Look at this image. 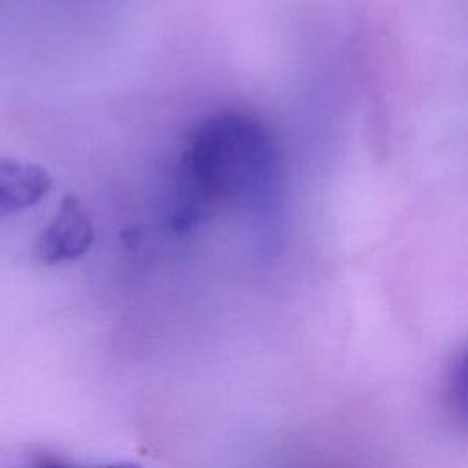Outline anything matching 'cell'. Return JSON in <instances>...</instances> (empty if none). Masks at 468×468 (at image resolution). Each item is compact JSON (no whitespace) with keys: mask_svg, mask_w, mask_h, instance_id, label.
I'll return each instance as SVG.
<instances>
[{"mask_svg":"<svg viewBox=\"0 0 468 468\" xmlns=\"http://www.w3.org/2000/svg\"><path fill=\"white\" fill-rule=\"evenodd\" d=\"M280 183V154L269 128L250 113L225 110L188 133L179 159L174 223L188 227L227 207L265 208Z\"/></svg>","mask_w":468,"mask_h":468,"instance_id":"1","label":"cell"},{"mask_svg":"<svg viewBox=\"0 0 468 468\" xmlns=\"http://www.w3.org/2000/svg\"><path fill=\"white\" fill-rule=\"evenodd\" d=\"M93 225L82 203L75 196H64L57 214L37 238L35 252L44 263L75 260L93 243Z\"/></svg>","mask_w":468,"mask_h":468,"instance_id":"2","label":"cell"},{"mask_svg":"<svg viewBox=\"0 0 468 468\" xmlns=\"http://www.w3.org/2000/svg\"><path fill=\"white\" fill-rule=\"evenodd\" d=\"M51 186L48 172L33 163L0 159V216L38 203Z\"/></svg>","mask_w":468,"mask_h":468,"instance_id":"3","label":"cell"},{"mask_svg":"<svg viewBox=\"0 0 468 468\" xmlns=\"http://www.w3.org/2000/svg\"><path fill=\"white\" fill-rule=\"evenodd\" d=\"M442 419L459 433L468 435V342L444 362L437 388Z\"/></svg>","mask_w":468,"mask_h":468,"instance_id":"4","label":"cell"},{"mask_svg":"<svg viewBox=\"0 0 468 468\" xmlns=\"http://www.w3.org/2000/svg\"><path fill=\"white\" fill-rule=\"evenodd\" d=\"M33 468H84V466H73L69 463H64L57 457H51V455H42V457H37L31 464ZM93 468H141L133 463H113V464H104V466H93Z\"/></svg>","mask_w":468,"mask_h":468,"instance_id":"5","label":"cell"}]
</instances>
